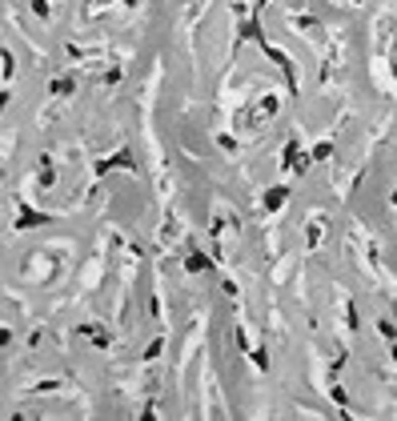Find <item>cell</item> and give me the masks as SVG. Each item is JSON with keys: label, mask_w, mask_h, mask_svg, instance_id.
Listing matches in <instances>:
<instances>
[{"label": "cell", "mask_w": 397, "mask_h": 421, "mask_svg": "<svg viewBox=\"0 0 397 421\" xmlns=\"http://www.w3.org/2000/svg\"><path fill=\"white\" fill-rule=\"evenodd\" d=\"M40 221H49L45 213H20V221H16V229H28V225H40Z\"/></svg>", "instance_id": "1"}]
</instances>
